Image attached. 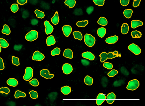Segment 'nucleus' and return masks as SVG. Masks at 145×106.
I'll list each match as a JSON object with an SVG mask.
<instances>
[{
  "label": "nucleus",
  "instance_id": "f257e3e1",
  "mask_svg": "<svg viewBox=\"0 0 145 106\" xmlns=\"http://www.w3.org/2000/svg\"><path fill=\"white\" fill-rule=\"evenodd\" d=\"M121 54L118 53L117 51H116L113 52H109L108 53L104 52L100 54L99 57L101 58L100 61L101 63L104 62L108 59H112L117 57H121Z\"/></svg>",
  "mask_w": 145,
  "mask_h": 106
},
{
  "label": "nucleus",
  "instance_id": "f03ea898",
  "mask_svg": "<svg viewBox=\"0 0 145 106\" xmlns=\"http://www.w3.org/2000/svg\"><path fill=\"white\" fill-rule=\"evenodd\" d=\"M84 42L86 45L91 47L94 45L96 39L92 35L87 34L84 36Z\"/></svg>",
  "mask_w": 145,
  "mask_h": 106
},
{
  "label": "nucleus",
  "instance_id": "7ed1b4c3",
  "mask_svg": "<svg viewBox=\"0 0 145 106\" xmlns=\"http://www.w3.org/2000/svg\"><path fill=\"white\" fill-rule=\"evenodd\" d=\"M140 85L139 81L137 80L134 79L128 82L126 88L128 90L134 91L138 88Z\"/></svg>",
  "mask_w": 145,
  "mask_h": 106
},
{
  "label": "nucleus",
  "instance_id": "20e7f679",
  "mask_svg": "<svg viewBox=\"0 0 145 106\" xmlns=\"http://www.w3.org/2000/svg\"><path fill=\"white\" fill-rule=\"evenodd\" d=\"M38 32L34 30H32L26 34L25 39L28 41H33L38 38Z\"/></svg>",
  "mask_w": 145,
  "mask_h": 106
},
{
  "label": "nucleus",
  "instance_id": "39448f33",
  "mask_svg": "<svg viewBox=\"0 0 145 106\" xmlns=\"http://www.w3.org/2000/svg\"><path fill=\"white\" fill-rule=\"evenodd\" d=\"M33 70L30 67H27L25 70V74L23 76V78L26 81L29 80L33 77Z\"/></svg>",
  "mask_w": 145,
  "mask_h": 106
},
{
  "label": "nucleus",
  "instance_id": "423d86ee",
  "mask_svg": "<svg viewBox=\"0 0 145 106\" xmlns=\"http://www.w3.org/2000/svg\"><path fill=\"white\" fill-rule=\"evenodd\" d=\"M128 49L136 55H138L141 53V50L138 46L134 43L130 45L128 47Z\"/></svg>",
  "mask_w": 145,
  "mask_h": 106
},
{
  "label": "nucleus",
  "instance_id": "0eeeda50",
  "mask_svg": "<svg viewBox=\"0 0 145 106\" xmlns=\"http://www.w3.org/2000/svg\"><path fill=\"white\" fill-rule=\"evenodd\" d=\"M44 55L38 51H35L32 58V59L34 61H41L44 59Z\"/></svg>",
  "mask_w": 145,
  "mask_h": 106
},
{
  "label": "nucleus",
  "instance_id": "6e6552de",
  "mask_svg": "<svg viewBox=\"0 0 145 106\" xmlns=\"http://www.w3.org/2000/svg\"><path fill=\"white\" fill-rule=\"evenodd\" d=\"M62 69L64 73L68 75L71 73L73 70L72 66L70 64L66 63L63 66Z\"/></svg>",
  "mask_w": 145,
  "mask_h": 106
},
{
  "label": "nucleus",
  "instance_id": "1a4fd4ad",
  "mask_svg": "<svg viewBox=\"0 0 145 106\" xmlns=\"http://www.w3.org/2000/svg\"><path fill=\"white\" fill-rule=\"evenodd\" d=\"M40 75L41 76L46 79H52L53 78L54 75L50 74L48 70L43 69L40 71Z\"/></svg>",
  "mask_w": 145,
  "mask_h": 106
},
{
  "label": "nucleus",
  "instance_id": "9d476101",
  "mask_svg": "<svg viewBox=\"0 0 145 106\" xmlns=\"http://www.w3.org/2000/svg\"><path fill=\"white\" fill-rule=\"evenodd\" d=\"M45 26L46 27L45 28V32L47 35L50 34L52 33L53 30V27L50 23L49 22L46 21L44 22Z\"/></svg>",
  "mask_w": 145,
  "mask_h": 106
},
{
  "label": "nucleus",
  "instance_id": "9b49d317",
  "mask_svg": "<svg viewBox=\"0 0 145 106\" xmlns=\"http://www.w3.org/2000/svg\"><path fill=\"white\" fill-rule=\"evenodd\" d=\"M106 97L105 95L102 93H99L97 97L96 100V103L97 105H100L104 102Z\"/></svg>",
  "mask_w": 145,
  "mask_h": 106
},
{
  "label": "nucleus",
  "instance_id": "f8f14e48",
  "mask_svg": "<svg viewBox=\"0 0 145 106\" xmlns=\"http://www.w3.org/2000/svg\"><path fill=\"white\" fill-rule=\"evenodd\" d=\"M62 30L65 36L66 37H68L71 34L72 31V28L71 26L68 25L64 26L62 28Z\"/></svg>",
  "mask_w": 145,
  "mask_h": 106
},
{
  "label": "nucleus",
  "instance_id": "ddd939ff",
  "mask_svg": "<svg viewBox=\"0 0 145 106\" xmlns=\"http://www.w3.org/2000/svg\"><path fill=\"white\" fill-rule=\"evenodd\" d=\"M116 98L115 93H109L107 96V102L109 104H112L114 102Z\"/></svg>",
  "mask_w": 145,
  "mask_h": 106
},
{
  "label": "nucleus",
  "instance_id": "4468645a",
  "mask_svg": "<svg viewBox=\"0 0 145 106\" xmlns=\"http://www.w3.org/2000/svg\"><path fill=\"white\" fill-rule=\"evenodd\" d=\"M82 57L86 59L93 61L95 59V56L89 52H86L82 54Z\"/></svg>",
  "mask_w": 145,
  "mask_h": 106
},
{
  "label": "nucleus",
  "instance_id": "2eb2a0df",
  "mask_svg": "<svg viewBox=\"0 0 145 106\" xmlns=\"http://www.w3.org/2000/svg\"><path fill=\"white\" fill-rule=\"evenodd\" d=\"M118 39V37L117 36H115L108 37L106 39L105 41L106 43L109 44H112L116 42Z\"/></svg>",
  "mask_w": 145,
  "mask_h": 106
},
{
  "label": "nucleus",
  "instance_id": "dca6fc26",
  "mask_svg": "<svg viewBox=\"0 0 145 106\" xmlns=\"http://www.w3.org/2000/svg\"><path fill=\"white\" fill-rule=\"evenodd\" d=\"M63 55L64 57L70 59L73 57V53L70 49H66L64 52Z\"/></svg>",
  "mask_w": 145,
  "mask_h": 106
},
{
  "label": "nucleus",
  "instance_id": "f3484780",
  "mask_svg": "<svg viewBox=\"0 0 145 106\" xmlns=\"http://www.w3.org/2000/svg\"><path fill=\"white\" fill-rule=\"evenodd\" d=\"M46 41L47 44L48 46L54 45L56 43L54 37L52 35L47 37Z\"/></svg>",
  "mask_w": 145,
  "mask_h": 106
},
{
  "label": "nucleus",
  "instance_id": "a211bd4d",
  "mask_svg": "<svg viewBox=\"0 0 145 106\" xmlns=\"http://www.w3.org/2000/svg\"><path fill=\"white\" fill-rule=\"evenodd\" d=\"M143 23L140 20H132L131 22L132 28H135L138 26H142L143 25Z\"/></svg>",
  "mask_w": 145,
  "mask_h": 106
},
{
  "label": "nucleus",
  "instance_id": "6ab92c4d",
  "mask_svg": "<svg viewBox=\"0 0 145 106\" xmlns=\"http://www.w3.org/2000/svg\"><path fill=\"white\" fill-rule=\"evenodd\" d=\"M7 84L10 86L15 87L18 84V82L17 80L13 78L9 79L7 81Z\"/></svg>",
  "mask_w": 145,
  "mask_h": 106
},
{
  "label": "nucleus",
  "instance_id": "aec40b11",
  "mask_svg": "<svg viewBox=\"0 0 145 106\" xmlns=\"http://www.w3.org/2000/svg\"><path fill=\"white\" fill-rule=\"evenodd\" d=\"M61 91L62 93L64 95L69 94L71 91V87L68 86H65L62 87Z\"/></svg>",
  "mask_w": 145,
  "mask_h": 106
},
{
  "label": "nucleus",
  "instance_id": "412c9836",
  "mask_svg": "<svg viewBox=\"0 0 145 106\" xmlns=\"http://www.w3.org/2000/svg\"><path fill=\"white\" fill-rule=\"evenodd\" d=\"M129 27L127 23H124L121 26V32L124 34H127L129 31Z\"/></svg>",
  "mask_w": 145,
  "mask_h": 106
},
{
  "label": "nucleus",
  "instance_id": "4be33fe9",
  "mask_svg": "<svg viewBox=\"0 0 145 106\" xmlns=\"http://www.w3.org/2000/svg\"><path fill=\"white\" fill-rule=\"evenodd\" d=\"M59 18L58 13V12H56L55 15L51 18V21L53 24L56 25L59 23Z\"/></svg>",
  "mask_w": 145,
  "mask_h": 106
},
{
  "label": "nucleus",
  "instance_id": "5701e85b",
  "mask_svg": "<svg viewBox=\"0 0 145 106\" xmlns=\"http://www.w3.org/2000/svg\"><path fill=\"white\" fill-rule=\"evenodd\" d=\"M106 32V29L103 27L99 28L97 31V34L98 36L101 38L105 36Z\"/></svg>",
  "mask_w": 145,
  "mask_h": 106
},
{
  "label": "nucleus",
  "instance_id": "b1692460",
  "mask_svg": "<svg viewBox=\"0 0 145 106\" xmlns=\"http://www.w3.org/2000/svg\"><path fill=\"white\" fill-rule=\"evenodd\" d=\"M85 83L88 86H91L93 83V79L90 76H87L84 79Z\"/></svg>",
  "mask_w": 145,
  "mask_h": 106
},
{
  "label": "nucleus",
  "instance_id": "393cba45",
  "mask_svg": "<svg viewBox=\"0 0 145 106\" xmlns=\"http://www.w3.org/2000/svg\"><path fill=\"white\" fill-rule=\"evenodd\" d=\"M131 35L133 38H140L142 36V33L137 30L132 31Z\"/></svg>",
  "mask_w": 145,
  "mask_h": 106
},
{
  "label": "nucleus",
  "instance_id": "a878e982",
  "mask_svg": "<svg viewBox=\"0 0 145 106\" xmlns=\"http://www.w3.org/2000/svg\"><path fill=\"white\" fill-rule=\"evenodd\" d=\"M65 4L70 8L73 7L75 5L76 1L75 0H66Z\"/></svg>",
  "mask_w": 145,
  "mask_h": 106
},
{
  "label": "nucleus",
  "instance_id": "bb28decb",
  "mask_svg": "<svg viewBox=\"0 0 145 106\" xmlns=\"http://www.w3.org/2000/svg\"><path fill=\"white\" fill-rule=\"evenodd\" d=\"M133 11L131 9H128L125 10L123 12L124 16L126 18L129 19L131 18Z\"/></svg>",
  "mask_w": 145,
  "mask_h": 106
},
{
  "label": "nucleus",
  "instance_id": "cd10ccee",
  "mask_svg": "<svg viewBox=\"0 0 145 106\" xmlns=\"http://www.w3.org/2000/svg\"><path fill=\"white\" fill-rule=\"evenodd\" d=\"M14 96L15 99H18L20 97H25L26 96V95L25 93L19 90H17L15 91Z\"/></svg>",
  "mask_w": 145,
  "mask_h": 106
},
{
  "label": "nucleus",
  "instance_id": "c85d7f7f",
  "mask_svg": "<svg viewBox=\"0 0 145 106\" xmlns=\"http://www.w3.org/2000/svg\"><path fill=\"white\" fill-rule=\"evenodd\" d=\"M98 23L101 26H105L107 25L108 22L106 19L104 17H102L99 19Z\"/></svg>",
  "mask_w": 145,
  "mask_h": 106
},
{
  "label": "nucleus",
  "instance_id": "c756f323",
  "mask_svg": "<svg viewBox=\"0 0 145 106\" xmlns=\"http://www.w3.org/2000/svg\"><path fill=\"white\" fill-rule=\"evenodd\" d=\"M3 28L1 31V32L3 34L8 35L11 33V30L9 27L7 25H4Z\"/></svg>",
  "mask_w": 145,
  "mask_h": 106
},
{
  "label": "nucleus",
  "instance_id": "7c9ffc66",
  "mask_svg": "<svg viewBox=\"0 0 145 106\" xmlns=\"http://www.w3.org/2000/svg\"><path fill=\"white\" fill-rule=\"evenodd\" d=\"M74 38L75 39H77L81 40L82 39V35L81 33L79 31H74L72 33Z\"/></svg>",
  "mask_w": 145,
  "mask_h": 106
},
{
  "label": "nucleus",
  "instance_id": "2f4dec72",
  "mask_svg": "<svg viewBox=\"0 0 145 106\" xmlns=\"http://www.w3.org/2000/svg\"><path fill=\"white\" fill-rule=\"evenodd\" d=\"M0 45L3 48H7L9 46V44L6 41L2 38H0Z\"/></svg>",
  "mask_w": 145,
  "mask_h": 106
},
{
  "label": "nucleus",
  "instance_id": "473e14b6",
  "mask_svg": "<svg viewBox=\"0 0 145 106\" xmlns=\"http://www.w3.org/2000/svg\"><path fill=\"white\" fill-rule=\"evenodd\" d=\"M35 13L36 14L37 17L39 18H43L45 17L44 12L40 10L36 9L35 11Z\"/></svg>",
  "mask_w": 145,
  "mask_h": 106
},
{
  "label": "nucleus",
  "instance_id": "72a5a7b5",
  "mask_svg": "<svg viewBox=\"0 0 145 106\" xmlns=\"http://www.w3.org/2000/svg\"><path fill=\"white\" fill-rule=\"evenodd\" d=\"M88 20L82 21L77 22L76 24L78 26L84 27L88 25Z\"/></svg>",
  "mask_w": 145,
  "mask_h": 106
},
{
  "label": "nucleus",
  "instance_id": "f704fd0d",
  "mask_svg": "<svg viewBox=\"0 0 145 106\" xmlns=\"http://www.w3.org/2000/svg\"><path fill=\"white\" fill-rule=\"evenodd\" d=\"M12 63L14 65L18 66L19 65L20 62L18 58L13 56L12 57Z\"/></svg>",
  "mask_w": 145,
  "mask_h": 106
},
{
  "label": "nucleus",
  "instance_id": "c9c22d12",
  "mask_svg": "<svg viewBox=\"0 0 145 106\" xmlns=\"http://www.w3.org/2000/svg\"><path fill=\"white\" fill-rule=\"evenodd\" d=\"M61 53V50L59 48H56L51 52V55L52 56H55L56 55H59Z\"/></svg>",
  "mask_w": 145,
  "mask_h": 106
},
{
  "label": "nucleus",
  "instance_id": "e433bc0d",
  "mask_svg": "<svg viewBox=\"0 0 145 106\" xmlns=\"http://www.w3.org/2000/svg\"><path fill=\"white\" fill-rule=\"evenodd\" d=\"M30 97L33 99H36L38 98V93L36 91L32 90L29 92Z\"/></svg>",
  "mask_w": 145,
  "mask_h": 106
},
{
  "label": "nucleus",
  "instance_id": "4c0bfd02",
  "mask_svg": "<svg viewBox=\"0 0 145 106\" xmlns=\"http://www.w3.org/2000/svg\"><path fill=\"white\" fill-rule=\"evenodd\" d=\"M18 6L17 4H13L11 6V11L14 13L17 12L18 10Z\"/></svg>",
  "mask_w": 145,
  "mask_h": 106
},
{
  "label": "nucleus",
  "instance_id": "58836bf2",
  "mask_svg": "<svg viewBox=\"0 0 145 106\" xmlns=\"http://www.w3.org/2000/svg\"><path fill=\"white\" fill-rule=\"evenodd\" d=\"M93 1L96 5L101 6L104 4L105 0H93Z\"/></svg>",
  "mask_w": 145,
  "mask_h": 106
},
{
  "label": "nucleus",
  "instance_id": "ea45409f",
  "mask_svg": "<svg viewBox=\"0 0 145 106\" xmlns=\"http://www.w3.org/2000/svg\"><path fill=\"white\" fill-rule=\"evenodd\" d=\"M118 71L115 70H113L108 73L107 75L110 77H113L118 74Z\"/></svg>",
  "mask_w": 145,
  "mask_h": 106
},
{
  "label": "nucleus",
  "instance_id": "a19ab883",
  "mask_svg": "<svg viewBox=\"0 0 145 106\" xmlns=\"http://www.w3.org/2000/svg\"><path fill=\"white\" fill-rule=\"evenodd\" d=\"M103 66L105 68L107 69L111 70L113 68V64L109 62H105L103 64Z\"/></svg>",
  "mask_w": 145,
  "mask_h": 106
},
{
  "label": "nucleus",
  "instance_id": "79ce46f5",
  "mask_svg": "<svg viewBox=\"0 0 145 106\" xmlns=\"http://www.w3.org/2000/svg\"><path fill=\"white\" fill-rule=\"evenodd\" d=\"M30 84L34 86H38L39 83L38 81L36 79H33L29 82Z\"/></svg>",
  "mask_w": 145,
  "mask_h": 106
},
{
  "label": "nucleus",
  "instance_id": "37998d69",
  "mask_svg": "<svg viewBox=\"0 0 145 106\" xmlns=\"http://www.w3.org/2000/svg\"><path fill=\"white\" fill-rule=\"evenodd\" d=\"M10 91L9 89L7 87L1 88H0V93H5L6 94H9Z\"/></svg>",
  "mask_w": 145,
  "mask_h": 106
},
{
  "label": "nucleus",
  "instance_id": "c03bdc74",
  "mask_svg": "<svg viewBox=\"0 0 145 106\" xmlns=\"http://www.w3.org/2000/svg\"><path fill=\"white\" fill-rule=\"evenodd\" d=\"M120 2L122 5L126 6L129 4L130 0H120Z\"/></svg>",
  "mask_w": 145,
  "mask_h": 106
},
{
  "label": "nucleus",
  "instance_id": "a18cd8bd",
  "mask_svg": "<svg viewBox=\"0 0 145 106\" xmlns=\"http://www.w3.org/2000/svg\"><path fill=\"white\" fill-rule=\"evenodd\" d=\"M83 13L82 10L80 9H76L74 11V14L77 15H81Z\"/></svg>",
  "mask_w": 145,
  "mask_h": 106
},
{
  "label": "nucleus",
  "instance_id": "49530a36",
  "mask_svg": "<svg viewBox=\"0 0 145 106\" xmlns=\"http://www.w3.org/2000/svg\"><path fill=\"white\" fill-rule=\"evenodd\" d=\"M22 45L21 44L15 45L14 47V50L17 51H19L22 48Z\"/></svg>",
  "mask_w": 145,
  "mask_h": 106
},
{
  "label": "nucleus",
  "instance_id": "de8ad7c7",
  "mask_svg": "<svg viewBox=\"0 0 145 106\" xmlns=\"http://www.w3.org/2000/svg\"><path fill=\"white\" fill-rule=\"evenodd\" d=\"M94 7L93 6H90L87 8L86 10V12L88 14H91L94 11Z\"/></svg>",
  "mask_w": 145,
  "mask_h": 106
},
{
  "label": "nucleus",
  "instance_id": "09e8293b",
  "mask_svg": "<svg viewBox=\"0 0 145 106\" xmlns=\"http://www.w3.org/2000/svg\"><path fill=\"white\" fill-rule=\"evenodd\" d=\"M141 0H134L133 3V7H137L139 5Z\"/></svg>",
  "mask_w": 145,
  "mask_h": 106
},
{
  "label": "nucleus",
  "instance_id": "8fccbe9b",
  "mask_svg": "<svg viewBox=\"0 0 145 106\" xmlns=\"http://www.w3.org/2000/svg\"><path fill=\"white\" fill-rule=\"evenodd\" d=\"M81 62L82 64L84 66H86L89 65L90 64V62L86 59H82L81 60Z\"/></svg>",
  "mask_w": 145,
  "mask_h": 106
},
{
  "label": "nucleus",
  "instance_id": "3c124183",
  "mask_svg": "<svg viewBox=\"0 0 145 106\" xmlns=\"http://www.w3.org/2000/svg\"><path fill=\"white\" fill-rule=\"evenodd\" d=\"M4 68V64L2 59L0 57V70H3Z\"/></svg>",
  "mask_w": 145,
  "mask_h": 106
},
{
  "label": "nucleus",
  "instance_id": "603ef678",
  "mask_svg": "<svg viewBox=\"0 0 145 106\" xmlns=\"http://www.w3.org/2000/svg\"><path fill=\"white\" fill-rule=\"evenodd\" d=\"M39 21L36 19H33L31 21V24L33 26H36L38 23Z\"/></svg>",
  "mask_w": 145,
  "mask_h": 106
},
{
  "label": "nucleus",
  "instance_id": "864d4df0",
  "mask_svg": "<svg viewBox=\"0 0 145 106\" xmlns=\"http://www.w3.org/2000/svg\"><path fill=\"white\" fill-rule=\"evenodd\" d=\"M28 0H17V2L20 5H23L26 3Z\"/></svg>",
  "mask_w": 145,
  "mask_h": 106
},
{
  "label": "nucleus",
  "instance_id": "5fc2aeb1",
  "mask_svg": "<svg viewBox=\"0 0 145 106\" xmlns=\"http://www.w3.org/2000/svg\"><path fill=\"white\" fill-rule=\"evenodd\" d=\"M8 105L10 106H15L16 105L15 103L14 102H9V103H8Z\"/></svg>",
  "mask_w": 145,
  "mask_h": 106
},
{
  "label": "nucleus",
  "instance_id": "6e6d98bb",
  "mask_svg": "<svg viewBox=\"0 0 145 106\" xmlns=\"http://www.w3.org/2000/svg\"><path fill=\"white\" fill-rule=\"evenodd\" d=\"M1 46L0 45V53L1 52Z\"/></svg>",
  "mask_w": 145,
  "mask_h": 106
}]
</instances>
